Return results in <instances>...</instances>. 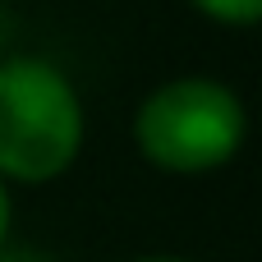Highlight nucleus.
<instances>
[{"label":"nucleus","mask_w":262,"mask_h":262,"mask_svg":"<svg viewBox=\"0 0 262 262\" xmlns=\"http://www.w3.org/2000/svg\"><path fill=\"white\" fill-rule=\"evenodd\" d=\"M83 101L74 83L41 55L0 64V180L51 184L83 152Z\"/></svg>","instance_id":"1"},{"label":"nucleus","mask_w":262,"mask_h":262,"mask_svg":"<svg viewBox=\"0 0 262 262\" xmlns=\"http://www.w3.org/2000/svg\"><path fill=\"white\" fill-rule=\"evenodd\" d=\"M249 115L235 88L189 74L152 88L134 115V143L143 161L170 175H207L239 157Z\"/></svg>","instance_id":"2"},{"label":"nucleus","mask_w":262,"mask_h":262,"mask_svg":"<svg viewBox=\"0 0 262 262\" xmlns=\"http://www.w3.org/2000/svg\"><path fill=\"white\" fill-rule=\"evenodd\" d=\"M189 5L226 28H253L262 18V0H189Z\"/></svg>","instance_id":"3"},{"label":"nucleus","mask_w":262,"mask_h":262,"mask_svg":"<svg viewBox=\"0 0 262 262\" xmlns=\"http://www.w3.org/2000/svg\"><path fill=\"white\" fill-rule=\"evenodd\" d=\"M9 221H14V203H9V189H5V180H0V249H5Z\"/></svg>","instance_id":"4"},{"label":"nucleus","mask_w":262,"mask_h":262,"mask_svg":"<svg viewBox=\"0 0 262 262\" xmlns=\"http://www.w3.org/2000/svg\"><path fill=\"white\" fill-rule=\"evenodd\" d=\"M129 262H189V258H170V253H152V258H129Z\"/></svg>","instance_id":"5"},{"label":"nucleus","mask_w":262,"mask_h":262,"mask_svg":"<svg viewBox=\"0 0 262 262\" xmlns=\"http://www.w3.org/2000/svg\"><path fill=\"white\" fill-rule=\"evenodd\" d=\"M23 262H41V258H23Z\"/></svg>","instance_id":"6"}]
</instances>
